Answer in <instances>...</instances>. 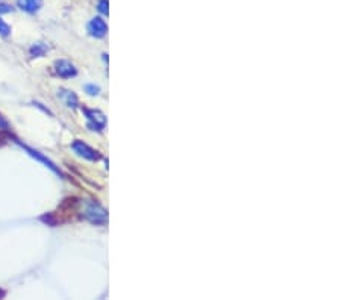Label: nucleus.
Returning <instances> with one entry per match:
<instances>
[{"instance_id": "f257e3e1", "label": "nucleus", "mask_w": 341, "mask_h": 300, "mask_svg": "<svg viewBox=\"0 0 341 300\" xmlns=\"http://www.w3.org/2000/svg\"><path fill=\"white\" fill-rule=\"evenodd\" d=\"M84 217H85L90 223H93V224L103 226V224H106V222H108V211H106L99 202H94V200H91V202H88V204L85 205Z\"/></svg>"}, {"instance_id": "f03ea898", "label": "nucleus", "mask_w": 341, "mask_h": 300, "mask_svg": "<svg viewBox=\"0 0 341 300\" xmlns=\"http://www.w3.org/2000/svg\"><path fill=\"white\" fill-rule=\"evenodd\" d=\"M82 114L87 118V126L90 130L94 132H102L106 126V116L99 111V110H90V108H82Z\"/></svg>"}, {"instance_id": "7ed1b4c3", "label": "nucleus", "mask_w": 341, "mask_h": 300, "mask_svg": "<svg viewBox=\"0 0 341 300\" xmlns=\"http://www.w3.org/2000/svg\"><path fill=\"white\" fill-rule=\"evenodd\" d=\"M72 148L75 150V154L78 156H81V158H84L87 161H91V162H96V161H99L102 158L97 150H94L93 147H90L87 142H84L81 140H75L72 142Z\"/></svg>"}, {"instance_id": "20e7f679", "label": "nucleus", "mask_w": 341, "mask_h": 300, "mask_svg": "<svg viewBox=\"0 0 341 300\" xmlns=\"http://www.w3.org/2000/svg\"><path fill=\"white\" fill-rule=\"evenodd\" d=\"M53 68H55V73L58 74L60 78H63V79H70V78L78 76V68H76V66L72 64V62L67 61V60H58V61H55Z\"/></svg>"}, {"instance_id": "39448f33", "label": "nucleus", "mask_w": 341, "mask_h": 300, "mask_svg": "<svg viewBox=\"0 0 341 300\" xmlns=\"http://www.w3.org/2000/svg\"><path fill=\"white\" fill-rule=\"evenodd\" d=\"M88 32L94 38H103L108 34V24L102 17H94L88 23Z\"/></svg>"}, {"instance_id": "423d86ee", "label": "nucleus", "mask_w": 341, "mask_h": 300, "mask_svg": "<svg viewBox=\"0 0 341 300\" xmlns=\"http://www.w3.org/2000/svg\"><path fill=\"white\" fill-rule=\"evenodd\" d=\"M19 144H20V146H22V147H23V148L26 150V152H28V154H29V155H31L32 158H35L37 161L43 162V164H44L46 167H49V168H50V170H52L53 173H56V174H58V176H63L61 170H60L58 167L55 166V162H53V161H50V160H49V158H46V156H44L43 154L37 152V150H34V148H31V147H28V146H23L22 142H19Z\"/></svg>"}, {"instance_id": "0eeeda50", "label": "nucleus", "mask_w": 341, "mask_h": 300, "mask_svg": "<svg viewBox=\"0 0 341 300\" xmlns=\"http://www.w3.org/2000/svg\"><path fill=\"white\" fill-rule=\"evenodd\" d=\"M58 97L61 98V102H63L67 108L75 110V108L79 106V98H78V96L75 94V91L61 88V90H58Z\"/></svg>"}, {"instance_id": "6e6552de", "label": "nucleus", "mask_w": 341, "mask_h": 300, "mask_svg": "<svg viewBox=\"0 0 341 300\" xmlns=\"http://www.w3.org/2000/svg\"><path fill=\"white\" fill-rule=\"evenodd\" d=\"M17 5L22 11L35 14L41 10L43 6V0H17Z\"/></svg>"}, {"instance_id": "1a4fd4ad", "label": "nucleus", "mask_w": 341, "mask_h": 300, "mask_svg": "<svg viewBox=\"0 0 341 300\" xmlns=\"http://www.w3.org/2000/svg\"><path fill=\"white\" fill-rule=\"evenodd\" d=\"M47 52H49V44H46V42H35L29 48V54L32 58H41Z\"/></svg>"}, {"instance_id": "9d476101", "label": "nucleus", "mask_w": 341, "mask_h": 300, "mask_svg": "<svg viewBox=\"0 0 341 300\" xmlns=\"http://www.w3.org/2000/svg\"><path fill=\"white\" fill-rule=\"evenodd\" d=\"M97 11L103 16H108L109 12V2L108 0H99L97 2Z\"/></svg>"}, {"instance_id": "9b49d317", "label": "nucleus", "mask_w": 341, "mask_h": 300, "mask_svg": "<svg viewBox=\"0 0 341 300\" xmlns=\"http://www.w3.org/2000/svg\"><path fill=\"white\" fill-rule=\"evenodd\" d=\"M84 90H85V92L90 94V96H97V94L100 92V86L96 85V84H87V85L84 86Z\"/></svg>"}, {"instance_id": "f8f14e48", "label": "nucleus", "mask_w": 341, "mask_h": 300, "mask_svg": "<svg viewBox=\"0 0 341 300\" xmlns=\"http://www.w3.org/2000/svg\"><path fill=\"white\" fill-rule=\"evenodd\" d=\"M0 35L5 36V38L11 35V28H10V24H8L5 20H2V18H0Z\"/></svg>"}, {"instance_id": "ddd939ff", "label": "nucleus", "mask_w": 341, "mask_h": 300, "mask_svg": "<svg viewBox=\"0 0 341 300\" xmlns=\"http://www.w3.org/2000/svg\"><path fill=\"white\" fill-rule=\"evenodd\" d=\"M13 12V6L8 4H0V14H8Z\"/></svg>"}, {"instance_id": "4468645a", "label": "nucleus", "mask_w": 341, "mask_h": 300, "mask_svg": "<svg viewBox=\"0 0 341 300\" xmlns=\"http://www.w3.org/2000/svg\"><path fill=\"white\" fill-rule=\"evenodd\" d=\"M10 128V124H8V122L0 116V129H8Z\"/></svg>"}]
</instances>
